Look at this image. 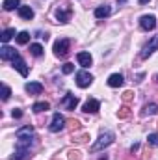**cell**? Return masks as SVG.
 <instances>
[{
	"label": "cell",
	"mask_w": 158,
	"mask_h": 160,
	"mask_svg": "<svg viewBox=\"0 0 158 160\" xmlns=\"http://www.w3.org/2000/svg\"><path fill=\"white\" fill-rule=\"evenodd\" d=\"M114 138H116V134H114L112 130H104V132H101L99 140H97V142L93 143V147H91V153H97V151H101V149L108 147V145L114 142Z\"/></svg>",
	"instance_id": "obj_1"
},
{
	"label": "cell",
	"mask_w": 158,
	"mask_h": 160,
	"mask_svg": "<svg viewBox=\"0 0 158 160\" xmlns=\"http://www.w3.org/2000/svg\"><path fill=\"white\" fill-rule=\"evenodd\" d=\"M69 47H71V41L69 39H58L54 43V54L60 56V58H65L69 54Z\"/></svg>",
	"instance_id": "obj_2"
},
{
	"label": "cell",
	"mask_w": 158,
	"mask_h": 160,
	"mask_svg": "<svg viewBox=\"0 0 158 160\" xmlns=\"http://www.w3.org/2000/svg\"><path fill=\"white\" fill-rule=\"evenodd\" d=\"M63 127H65V118H63L60 112H56V114L52 116V121H50V125H48L50 132H58V130H62Z\"/></svg>",
	"instance_id": "obj_3"
},
{
	"label": "cell",
	"mask_w": 158,
	"mask_h": 160,
	"mask_svg": "<svg viewBox=\"0 0 158 160\" xmlns=\"http://www.w3.org/2000/svg\"><path fill=\"white\" fill-rule=\"evenodd\" d=\"M91 82H93V77H91L87 71H80V73H77V86H78V88H87Z\"/></svg>",
	"instance_id": "obj_4"
},
{
	"label": "cell",
	"mask_w": 158,
	"mask_h": 160,
	"mask_svg": "<svg viewBox=\"0 0 158 160\" xmlns=\"http://www.w3.org/2000/svg\"><path fill=\"white\" fill-rule=\"evenodd\" d=\"M156 48H158V36H155L153 39H151L147 45H145V47H143V50H141V58H149V56H151Z\"/></svg>",
	"instance_id": "obj_5"
},
{
	"label": "cell",
	"mask_w": 158,
	"mask_h": 160,
	"mask_svg": "<svg viewBox=\"0 0 158 160\" xmlns=\"http://www.w3.org/2000/svg\"><path fill=\"white\" fill-rule=\"evenodd\" d=\"M140 24H141L143 30H155L156 19H155V15H143V17L140 19Z\"/></svg>",
	"instance_id": "obj_6"
},
{
	"label": "cell",
	"mask_w": 158,
	"mask_h": 160,
	"mask_svg": "<svg viewBox=\"0 0 158 160\" xmlns=\"http://www.w3.org/2000/svg\"><path fill=\"white\" fill-rule=\"evenodd\" d=\"M0 58L2 60H15V58H19V54H17V50L15 48H11V47H7V45H4L2 48H0Z\"/></svg>",
	"instance_id": "obj_7"
},
{
	"label": "cell",
	"mask_w": 158,
	"mask_h": 160,
	"mask_svg": "<svg viewBox=\"0 0 158 160\" xmlns=\"http://www.w3.org/2000/svg\"><path fill=\"white\" fill-rule=\"evenodd\" d=\"M56 19L60 21V22H69L71 21V8H58L56 9Z\"/></svg>",
	"instance_id": "obj_8"
},
{
	"label": "cell",
	"mask_w": 158,
	"mask_h": 160,
	"mask_svg": "<svg viewBox=\"0 0 158 160\" xmlns=\"http://www.w3.org/2000/svg\"><path fill=\"white\" fill-rule=\"evenodd\" d=\"M13 67H15V69H17L22 77H28V65H26V62H24L21 56L13 60Z\"/></svg>",
	"instance_id": "obj_9"
},
{
	"label": "cell",
	"mask_w": 158,
	"mask_h": 160,
	"mask_svg": "<svg viewBox=\"0 0 158 160\" xmlns=\"http://www.w3.org/2000/svg\"><path fill=\"white\" fill-rule=\"evenodd\" d=\"M99 108H101V102L97 99H89L84 104V112L86 114H95V112H99Z\"/></svg>",
	"instance_id": "obj_10"
},
{
	"label": "cell",
	"mask_w": 158,
	"mask_h": 160,
	"mask_svg": "<svg viewBox=\"0 0 158 160\" xmlns=\"http://www.w3.org/2000/svg\"><path fill=\"white\" fill-rule=\"evenodd\" d=\"M15 136L17 138H34V127L32 125H24V127L17 128Z\"/></svg>",
	"instance_id": "obj_11"
},
{
	"label": "cell",
	"mask_w": 158,
	"mask_h": 160,
	"mask_svg": "<svg viewBox=\"0 0 158 160\" xmlns=\"http://www.w3.org/2000/svg\"><path fill=\"white\" fill-rule=\"evenodd\" d=\"M77 60H78V63L84 69H87V67L93 63V58H91L89 52H78V54H77Z\"/></svg>",
	"instance_id": "obj_12"
},
{
	"label": "cell",
	"mask_w": 158,
	"mask_h": 160,
	"mask_svg": "<svg viewBox=\"0 0 158 160\" xmlns=\"http://www.w3.org/2000/svg\"><path fill=\"white\" fill-rule=\"evenodd\" d=\"M123 82H125V78H123V75H119V73H114V75L108 77V86H110V88H119V86H123Z\"/></svg>",
	"instance_id": "obj_13"
},
{
	"label": "cell",
	"mask_w": 158,
	"mask_h": 160,
	"mask_svg": "<svg viewBox=\"0 0 158 160\" xmlns=\"http://www.w3.org/2000/svg\"><path fill=\"white\" fill-rule=\"evenodd\" d=\"M63 104H65V108H67V110H75V108H77V104H78V99H77L75 95L67 93V95L63 97Z\"/></svg>",
	"instance_id": "obj_14"
},
{
	"label": "cell",
	"mask_w": 158,
	"mask_h": 160,
	"mask_svg": "<svg viewBox=\"0 0 158 160\" xmlns=\"http://www.w3.org/2000/svg\"><path fill=\"white\" fill-rule=\"evenodd\" d=\"M19 17L30 21V19H34V9H32L30 6H21V8H19Z\"/></svg>",
	"instance_id": "obj_15"
},
{
	"label": "cell",
	"mask_w": 158,
	"mask_h": 160,
	"mask_svg": "<svg viewBox=\"0 0 158 160\" xmlns=\"http://www.w3.org/2000/svg\"><path fill=\"white\" fill-rule=\"evenodd\" d=\"M26 91L32 93V95H39L41 91H43V84L41 82H28L26 84Z\"/></svg>",
	"instance_id": "obj_16"
},
{
	"label": "cell",
	"mask_w": 158,
	"mask_h": 160,
	"mask_svg": "<svg viewBox=\"0 0 158 160\" xmlns=\"http://www.w3.org/2000/svg\"><path fill=\"white\" fill-rule=\"evenodd\" d=\"M110 13H112V8H110V6H99V8L95 9V17H97V19H106Z\"/></svg>",
	"instance_id": "obj_17"
},
{
	"label": "cell",
	"mask_w": 158,
	"mask_h": 160,
	"mask_svg": "<svg viewBox=\"0 0 158 160\" xmlns=\"http://www.w3.org/2000/svg\"><path fill=\"white\" fill-rule=\"evenodd\" d=\"M11 160H30V151L28 149H15V155Z\"/></svg>",
	"instance_id": "obj_18"
},
{
	"label": "cell",
	"mask_w": 158,
	"mask_h": 160,
	"mask_svg": "<svg viewBox=\"0 0 158 160\" xmlns=\"http://www.w3.org/2000/svg\"><path fill=\"white\" fill-rule=\"evenodd\" d=\"M13 36H15V30H13V28H7V30H4V32H2L0 39H2V43H4V45H6L7 41L11 39V38H13Z\"/></svg>",
	"instance_id": "obj_19"
},
{
	"label": "cell",
	"mask_w": 158,
	"mask_h": 160,
	"mask_svg": "<svg viewBox=\"0 0 158 160\" xmlns=\"http://www.w3.org/2000/svg\"><path fill=\"white\" fill-rule=\"evenodd\" d=\"M48 108H50V104H48L47 101H43V102H36V104L32 106V110H34V112H47Z\"/></svg>",
	"instance_id": "obj_20"
},
{
	"label": "cell",
	"mask_w": 158,
	"mask_h": 160,
	"mask_svg": "<svg viewBox=\"0 0 158 160\" xmlns=\"http://www.w3.org/2000/svg\"><path fill=\"white\" fill-rule=\"evenodd\" d=\"M4 9L6 11H11V9H15V8H21L19 6V0H4Z\"/></svg>",
	"instance_id": "obj_21"
},
{
	"label": "cell",
	"mask_w": 158,
	"mask_h": 160,
	"mask_svg": "<svg viewBox=\"0 0 158 160\" xmlns=\"http://www.w3.org/2000/svg\"><path fill=\"white\" fill-rule=\"evenodd\" d=\"M15 39H17L19 45H26V43L30 41V34H28V32H21V34H17V38H15Z\"/></svg>",
	"instance_id": "obj_22"
},
{
	"label": "cell",
	"mask_w": 158,
	"mask_h": 160,
	"mask_svg": "<svg viewBox=\"0 0 158 160\" xmlns=\"http://www.w3.org/2000/svg\"><path fill=\"white\" fill-rule=\"evenodd\" d=\"M156 112H158V106H156V104H153V102H151V104H147V106L143 108V116H155Z\"/></svg>",
	"instance_id": "obj_23"
},
{
	"label": "cell",
	"mask_w": 158,
	"mask_h": 160,
	"mask_svg": "<svg viewBox=\"0 0 158 160\" xmlns=\"http://www.w3.org/2000/svg\"><path fill=\"white\" fill-rule=\"evenodd\" d=\"M30 52L34 56H41L43 54V47H41L39 43H34V45H30Z\"/></svg>",
	"instance_id": "obj_24"
},
{
	"label": "cell",
	"mask_w": 158,
	"mask_h": 160,
	"mask_svg": "<svg viewBox=\"0 0 158 160\" xmlns=\"http://www.w3.org/2000/svg\"><path fill=\"white\" fill-rule=\"evenodd\" d=\"M62 71H63V75H71V73L75 71V65L67 62V63H63V67H62Z\"/></svg>",
	"instance_id": "obj_25"
},
{
	"label": "cell",
	"mask_w": 158,
	"mask_h": 160,
	"mask_svg": "<svg viewBox=\"0 0 158 160\" xmlns=\"http://www.w3.org/2000/svg\"><path fill=\"white\" fill-rule=\"evenodd\" d=\"M9 95H11V89L7 86H2V101H7Z\"/></svg>",
	"instance_id": "obj_26"
},
{
	"label": "cell",
	"mask_w": 158,
	"mask_h": 160,
	"mask_svg": "<svg viewBox=\"0 0 158 160\" xmlns=\"http://www.w3.org/2000/svg\"><path fill=\"white\" fill-rule=\"evenodd\" d=\"M147 142H149L151 145L158 147V134H149V136H147Z\"/></svg>",
	"instance_id": "obj_27"
},
{
	"label": "cell",
	"mask_w": 158,
	"mask_h": 160,
	"mask_svg": "<svg viewBox=\"0 0 158 160\" xmlns=\"http://www.w3.org/2000/svg\"><path fill=\"white\" fill-rule=\"evenodd\" d=\"M128 114H130V112H128V106H123L121 112H119V118H128Z\"/></svg>",
	"instance_id": "obj_28"
},
{
	"label": "cell",
	"mask_w": 158,
	"mask_h": 160,
	"mask_svg": "<svg viewBox=\"0 0 158 160\" xmlns=\"http://www.w3.org/2000/svg\"><path fill=\"white\" fill-rule=\"evenodd\" d=\"M13 118H22V112H21L19 108H15V110H13Z\"/></svg>",
	"instance_id": "obj_29"
},
{
	"label": "cell",
	"mask_w": 158,
	"mask_h": 160,
	"mask_svg": "<svg viewBox=\"0 0 158 160\" xmlns=\"http://www.w3.org/2000/svg\"><path fill=\"white\" fill-rule=\"evenodd\" d=\"M123 99H125V101H130V99H132V91H126V93H125V97H123Z\"/></svg>",
	"instance_id": "obj_30"
},
{
	"label": "cell",
	"mask_w": 158,
	"mask_h": 160,
	"mask_svg": "<svg viewBox=\"0 0 158 160\" xmlns=\"http://www.w3.org/2000/svg\"><path fill=\"white\" fill-rule=\"evenodd\" d=\"M147 2H149V0H140V4H147Z\"/></svg>",
	"instance_id": "obj_31"
},
{
	"label": "cell",
	"mask_w": 158,
	"mask_h": 160,
	"mask_svg": "<svg viewBox=\"0 0 158 160\" xmlns=\"http://www.w3.org/2000/svg\"><path fill=\"white\" fill-rule=\"evenodd\" d=\"M119 4H125V2H126V0H117Z\"/></svg>",
	"instance_id": "obj_32"
},
{
	"label": "cell",
	"mask_w": 158,
	"mask_h": 160,
	"mask_svg": "<svg viewBox=\"0 0 158 160\" xmlns=\"http://www.w3.org/2000/svg\"><path fill=\"white\" fill-rule=\"evenodd\" d=\"M156 82H158V75H156Z\"/></svg>",
	"instance_id": "obj_33"
}]
</instances>
